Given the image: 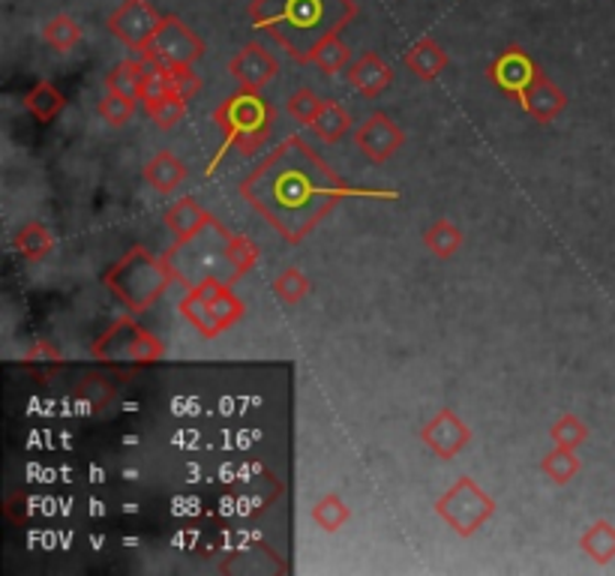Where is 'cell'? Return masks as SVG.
I'll return each instance as SVG.
<instances>
[{"instance_id": "obj_1", "label": "cell", "mask_w": 615, "mask_h": 576, "mask_svg": "<svg viewBox=\"0 0 615 576\" xmlns=\"http://www.w3.org/2000/svg\"><path fill=\"white\" fill-rule=\"evenodd\" d=\"M241 199L274 225L283 241L304 244L330 211L345 199L396 201V189L352 187L309 147L288 135L241 180Z\"/></svg>"}, {"instance_id": "obj_2", "label": "cell", "mask_w": 615, "mask_h": 576, "mask_svg": "<svg viewBox=\"0 0 615 576\" xmlns=\"http://www.w3.org/2000/svg\"><path fill=\"white\" fill-rule=\"evenodd\" d=\"M354 0H253L255 31L271 34L288 55L309 64L312 48L330 34H342L358 19Z\"/></svg>"}, {"instance_id": "obj_3", "label": "cell", "mask_w": 615, "mask_h": 576, "mask_svg": "<svg viewBox=\"0 0 615 576\" xmlns=\"http://www.w3.org/2000/svg\"><path fill=\"white\" fill-rule=\"evenodd\" d=\"M213 123L222 133V144L208 163V171H205L208 178L222 166V159L231 151H238L241 156H253L262 151L264 142L271 139L274 109L262 97V90L241 88L238 93H231L229 100H222V106L213 109Z\"/></svg>"}, {"instance_id": "obj_4", "label": "cell", "mask_w": 615, "mask_h": 576, "mask_svg": "<svg viewBox=\"0 0 615 576\" xmlns=\"http://www.w3.org/2000/svg\"><path fill=\"white\" fill-rule=\"evenodd\" d=\"M177 270L172 255H154L144 246H130L106 274V286L132 315H142L175 286Z\"/></svg>"}, {"instance_id": "obj_5", "label": "cell", "mask_w": 615, "mask_h": 576, "mask_svg": "<svg viewBox=\"0 0 615 576\" xmlns=\"http://www.w3.org/2000/svg\"><path fill=\"white\" fill-rule=\"evenodd\" d=\"M177 310H180V315H184L205 340H213V336H220V333H226L229 328H234V324L241 322L246 307H243V300L231 291L229 283H220L217 277H205L180 298Z\"/></svg>"}, {"instance_id": "obj_6", "label": "cell", "mask_w": 615, "mask_h": 576, "mask_svg": "<svg viewBox=\"0 0 615 576\" xmlns=\"http://www.w3.org/2000/svg\"><path fill=\"white\" fill-rule=\"evenodd\" d=\"M90 355L102 361V364H135V366H147L163 361L165 345L163 340L151 333L147 328L123 315L118 322H111L106 331L99 333L94 345H90Z\"/></svg>"}, {"instance_id": "obj_7", "label": "cell", "mask_w": 615, "mask_h": 576, "mask_svg": "<svg viewBox=\"0 0 615 576\" xmlns=\"http://www.w3.org/2000/svg\"><path fill=\"white\" fill-rule=\"evenodd\" d=\"M436 513L451 525L460 538H472L481 525L495 513V499L474 484L472 477L462 475L453 480L444 496L436 501Z\"/></svg>"}, {"instance_id": "obj_8", "label": "cell", "mask_w": 615, "mask_h": 576, "mask_svg": "<svg viewBox=\"0 0 615 576\" xmlns=\"http://www.w3.org/2000/svg\"><path fill=\"white\" fill-rule=\"evenodd\" d=\"M205 52H208L205 40L184 19L163 15L154 40L144 48L142 57H151V60H160V64H168V67H196L198 60L205 57Z\"/></svg>"}, {"instance_id": "obj_9", "label": "cell", "mask_w": 615, "mask_h": 576, "mask_svg": "<svg viewBox=\"0 0 615 576\" xmlns=\"http://www.w3.org/2000/svg\"><path fill=\"white\" fill-rule=\"evenodd\" d=\"M163 22V12H156L151 0H123L118 10L109 15V34L121 40L130 52L144 55V48L154 40L156 27Z\"/></svg>"}, {"instance_id": "obj_10", "label": "cell", "mask_w": 615, "mask_h": 576, "mask_svg": "<svg viewBox=\"0 0 615 576\" xmlns=\"http://www.w3.org/2000/svg\"><path fill=\"white\" fill-rule=\"evenodd\" d=\"M538 73L540 67L535 64V57L528 55L526 48H519V45H507L505 52L495 57L490 69H486V76H490L495 88L507 93V97H514V100L526 97V90L531 88V81L538 78Z\"/></svg>"}, {"instance_id": "obj_11", "label": "cell", "mask_w": 615, "mask_h": 576, "mask_svg": "<svg viewBox=\"0 0 615 576\" xmlns=\"http://www.w3.org/2000/svg\"><path fill=\"white\" fill-rule=\"evenodd\" d=\"M276 73H279V64L262 43L241 45L229 60V76L238 81V88L262 90L264 85L274 81Z\"/></svg>"}, {"instance_id": "obj_12", "label": "cell", "mask_w": 615, "mask_h": 576, "mask_svg": "<svg viewBox=\"0 0 615 576\" xmlns=\"http://www.w3.org/2000/svg\"><path fill=\"white\" fill-rule=\"evenodd\" d=\"M163 222H165V229H168V234L175 237V244H172V253L168 255H175V253H180L184 246L187 244H193L196 241L198 234L205 232V229H217L220 222L213 220L201 204H198L193 196H184V199H177L168 211H165V217H163Z\"/></svg>"}, {"instance_id": "obj_13", "label": "cell", "mask_w": 615, "mask_h": 576, "mask_svg": "<svg viewBox=\"0 0 615 576\" xmlns=\"http://www.w3.org/2000/svg\"><path fill=\"white\" fill-rule=\"evenodd\" d=\"M406 142V133L396 126L387 114H373L361 123V130L354 133V144L366 159L373 163H387L391 156H396V151Z\"/></svg>"}, {"instance_id": "obj_14", "label": "cell", "mask_w": 615, "mask_h": 576, "mask_svg": "<svg viewBox=\"0 0 615 576\" xmlns=\"http://www.w3.org/2000/svg\"><path fill=\"white\" fill-rule=\"evenodd\" d=\"M420 439L439 459H453L465 444L472 442V430L465 427L460 414L451 409H441L432 421L420 430Z\"/></svg>"}, {"instance_id": "obj_15", "label": "cell", "mask_w": 615, "mask_h": 576, "mask_svg": "<svg viewBox=\"0 0 615 576\" xmlns=\"http://www.w3.org/2000/svg\"><path fill=\"white\" fill-rule=\"evenodd\" d=\"M345 78H349V85H352L361 97L375 100V97H382V93L391 88V81H394V69L387 67L385 60L375 55V52H366V55H361L358 60L349 64Z\"/></svg>"}, {"instance_id": "obj_16", "label": "cell", "mask_w": 615, "mask_h": 576, "mask_svg": "<svg viewBox=\"0 0 615 576\" xmlns=\"http://www.w3.org/2000/svg\"><path fill=\"white\" fill-rule=\"evenodd\" d=\"M523 111H526L528 118H535L538 123H552L559 118L564 106H568V97H564V90L552 81V78L543 76V69L538 73V78L531 81V88L526 90V97L519 100Z\"/></svg>"}, {"instance_id": "obj_17", "label": "cell", "mask_w": 615, "mask_h": 576, "mask_svg": "<svg viewBox=\"0 0 615 576\" xmlns=\"http://www.w3.org/2000/svg\"><path fill=\"white\" fill-rule=\"evenodd\" d=\"M403 64H406L408 73H415L420 81H432V78H439L441 73L448 69L451 57H448V52H444L432 36H424V40H418V43L408 48Z\"/></svg>"}, {"instance_id": "obj_18", "label": "cell", "mask_w": 615, "mask_h": 576, "mask_svg": "<svg viewBox=\"0 0 615 576\" xmlns=\"http://www.w3.org/2000/svg\"><path fill=\"white\" fill-rule=\"evenodd\" d=\"M142 175L156 192L172 196V192L187 180V166H184L172 151H156V154L147 159V166H144Z\"/></svg>"}, {"instance_id": "obj_19", "label": "cell", "mask_w": 615, "mask_h": 576, "mask_svg": "<svg viewBox=\"0 0 615 576\" xmlns=\"http://www.w3.org/2000/svg\"><path fill=\"white\" fill-rule=\"evenodd\" d=\"M349 130H352V114L345 111V106L337 100L321 102L319 114H316V121H312V133L319 135V139H325V142L337 144L349 135Z\"/></svg>"}, {"instance_id": "obj_20", "label": "cell", "mask_w": 615, "mask_h": 576, "mask_svg": "<svg viewBox=\"0 0 615 576\" xmlns=\"http://www.w3.org/2000/svg\"><path fill=\"white\" fill-rule=\"evenodd\" d=\"M52 250H55V234L48 232L40 220L28 222V225L19 229V234H15V253L22 255L24 262H33V265H36V262L48 258Z\"/></svg>"}, {"instance_id": "obj_21", "label": "cell", "mask_w": 615, "mask_h": 576, "mask_svg": "<svg viewBox=\"0 0 615 576\" xmlns=\"http://www.w3.org/2000/svg\"><path fill=\"white\" fill-rule=\"evenodd\" d=\"M580 550H583L594 565H609L615 562V525L609 520L592 522L580 538Z\"/></svg>"}, {"instance_id": "obj_22", "label": "cell", "mask_w": 615, "mask_h": 576, "mask_svg": "<svg viewBox=\"0 0 615 576\" xmlns=\"http://www.w3.org/2000/svg\"><path fill=\"white\" fill-rule=\"evenodd\" d=\"M309 64H316L325 76H340L352 64V48L345 45V40L340 34H330L312 48V60Z\"/></svg>"}, {"instance_id": "obj_23", "label": "cell", "mask_w": 615, "mask_h": 576, "mask_svg": "<svg viewBox=\"0 0 615 576\" xmlns=\"http://www.w3.org/2000/svg\"><path fill=\"white\" fill-rule=\"evenodd\" d=\"M24 106H28V111H31L36 121L48 123V121H55L57 114L64 111L66 100H64V93H61L52 81H36V85L28 90Z\"/></svg>"}, {"instance_id": "obj_24", "label": "cell", "mask_w": 615, "mask_h": 576, "mask_svg": "<svg viewBox=\"0 0 615 576\" xmlns=\"http://www.w3.org/2000/svg\"><path fill=\"white\" fill-rule=\"evenodd\" d=\"M222 241H226V246H222V258L229 262L231 270H234V279L243 277V274H250L255 265H259V246L246 237V234H229L226 229H222Z\"/></svg>"}, {"instance_id": "obj_25", "label": "cell", "mask_w": 615, "mask_h": 576, "mask_svg": "<svg viewBox=\"0 0 615 576\" xmlns=\"http://www.w3.org/2000/svg\"><path fill=\"white\" fill-rule=\"evenodd\" d=\"M142 78H139V100L151 102L160 100L165 93L175 90V78H172V67L168 64H160V60H151V57H142Z\"/></svg>"}, {"instance_id": "obj_26", "label": "cell", "mask_w": 615, "mask_h": 576, "mask_svg": "<svg viewBox=\"0 0 615 576\" xmlns=\"http://www.w3.org/2000/svg\"><path fill=\"white\" fill-rule=\"evenodd\" d=\"M81 36H85L81 24H78L73 15H66V12H61V15H55V19H48V22L43 24V40L52 45L55 52H61V55H69V52L81 43Z\"/></svg>"}, {"instance_id": "obj_27", "label": "cell", "mask_w": 615, "mask_h": 576, "mask_svg": "<svg viewBox=\"0 0 615 576\" xmlns=\"http://www.w3.org/2000/svg\"><path fill=\"white\" fill-rule=\"evenodd\" d=\"M540 472L547 480H552L556 487H564V484H571L573 477L580 475V456L576 451L571 447H552L550 454L540 459Z\"/></svg>"}, {"instance_id": "obj_28", "label": "cell", "mask_w": 615, "mask_h": 576, "mask_svg": "<svg viewBox=\"0 0 615 576\" xmlns=\"http://www.w3.org/2000/svg\"><path fill=\"white\" fill-rule=\"evenodd\" d=\"M144 111L160 130H175L177 123L187 118V97H180L177 90H172V93H165L160 100L144 102Z\"/></svg>"}, {"instance_id": "obj_29", "label": "cell", "mask_w": 615, "mask_h": 576, "mask_svg": "<svg viewBox=\"0 0 615 576\" xmlns=\"http://www.w3.org/2000/svg\"><path fill=\"white\" fill-rule=\"evenodd\" d=\"M135 109H139V97H132V93H118V90H109L97 106V114L102 121L114 126V130H121L127 123L135 118Z\"/></svg>"}, {"instance_id": "obj_30", "label": "cell", "mask_w": 615, "mask_h": 576, "mask_svg": "<svg viewBox=\"0 0 615 576\" xmlns=\"http://www.w3.org/2000/svg\"><path fill=\"white\" fill-rule=\"evenodd\" d=\"M424 244L436 258H451V255L460 253L462 246V232L453 225L451 220H439L429 225L424 232Z\"/></svg>"}, {"instance_id": "obj_31", "label": "cell", "mask_w": 615, "mask_h": 576, "mask_svg": "<svg viewBox=\"0 0 615 576\" xmlns=\"http://www.w3.org/2000/svg\"><path fill=\"white\" fill-rule=\"evenodd\" d=\"M349 520H352V510H349V505H345L337 492L321 496V499L316 501V508H312V522L330 534L340 532L342 525H345Z\"/></svg>"}, {"instance_id": "obj_32", "label": "cell", "mask_w": 615, "mask_h": 576, "mask_svg": "<svg viewBox=\"0 0 615 576\" xmlns=\"http://www.w3.org/2000/svg\"><path fill=\"white\" fill-rule=\"evenodd\" d=\"M274 295L279 303H286V307H295L300 300L307 298L312 286H309V277L300 270V267H286L283 274H276L274 279Z\"/></svg>"}, {"instance_id": "obj_33", "label": "cell", "mask_w": 615, "mask_h": 576, "mask_svg": "<svg viewBox=\"0 0 615 576\" xmlns=\"http://www.w3.org/2000/svg\"><path fill=\"white\" fill-rule=\"evenodd\" d=\"M271 496H274V492H271ZM271 496L255 492V487L234 489V492L226 496V501H222V513H226V517H253V513H259V510L271 501Z\"/></svg>"}, {"instance_id": "obj_34", "label": "cell", "mask_w": 615, "mask_h": 576, "mask_svg": "<svg viewBox=\"0 0 615 576\" xmlns=\"http://www.w3.org/2000/svg\"><path fill=\"white\" fill-rule=\"evenodd\" d=\"M144 60H121L106 73V88L118 93H132L139 97V78H142Z\"/></svg>"}, {"instance_id": "obj_35", "label": "cell", "mask_w": 615, "mask_h": 576, "mask_svg": "<svg viewBox=\"0 0 615 576\" xmlns=\"http://www.w3.org/2000/svg\"><path fill=\"white\" fill-rule=\"evenodd\" d=\"M114 397V388H111L106 378L88 376L81 385H78V406L85 414H94V411L106 409V402Z\"/></svg>"}, {"instance_id": "obj_36", "label": "cell", "mask_w": 615, "mask_h": 576, "mask_svg": "<svg viewBox=\"0 0 615 576\" xmlns=\"http://www.w3.org/2000/svg\"><path fill=\"white\" fill-rule=\"evenodd\" d=\"M550 439L559 444V447H571V451H576V447H583V444L589 442V427H585L576 414H561L559 421L552 423Z\"/></svg>"}, {"instance_id": "obj_37", "label": "cell", "mask_w": 615, "mask_h": 576, "mask_svg": "<svg viewBox=\"0 0 615 576\" xmlns=\"http://www.w3.org/2000/svg\"><path fill=\"white\" fill-rule=\"evenodd\" d=\"M321 102H325V100H321L316 90L300 88V90H295L292 97H288L286 109L297 123H304V126H312V121H316V114H319V109H321Z\"/></svg>"}, {"instance_id": "obj_38", "label": "cell", "mask_w": 615, "mask_h": 576, "mask_svg": "<svg viewBox=\"0 0 615 576\" xmlns=\"http://www.w3.org/2000/svg\"><path fill=\"white\" fill-rule=\"evenodd\" d=\"M172 78H175L177 93H180V97H187V100L198 97V93H201V85H205L201 76H198L193 67H172Z\"/></svg>"}, {"instance_id": "obj_39", "label": "cell", "mask_w": 615, "mask_h": 576, "mask_svg": "<svg viewBox=\"0 0 615 576\" xmlns=\"http://www.w3.org/2000/svg\"><path fill=\"white\" fill-rule=\"evenodd\" d=\"M22 361L31 366H45V364H61L64 357H61L55 343H48V340H36V343L24 352Z\"/></svg>"}]
</instances>
